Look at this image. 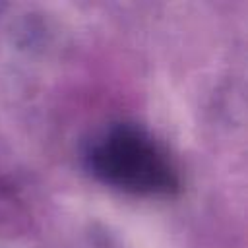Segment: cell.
Here are the masks:
<instances>
[{
  "instance_id": "obj_1",
  "label": "cell",
  "mask_w": 248,
  "mask_h": 248,
  "mask_svg": "<svg viewBox=\"0 0 248 248\" xmlns=\"http://www.w3.org/2000/svg\"><path fill=\"white\" fill-rule=\"evenodd\" d=\"M87 165L103 184L134 196L170 198L182 188L169 151L136 124H116L103 132L87 151Z\"/></svg>"
},
{
  "instance_id": "obj_2",
  "label": "cell",
  "mask_w": 248,
  "mask_h": 248,
  "mask_svg": "<svg viewBox=\"0 0 248 248\" xmlns=\"http://www.w3.org/2000/svg\"><path fill=\"white\" fill-rule=\"evenodd\" d=\"M33 196L25 176L8 161L0 159V236H14L29 229Z\"/></svg>"
}]
</instances>
